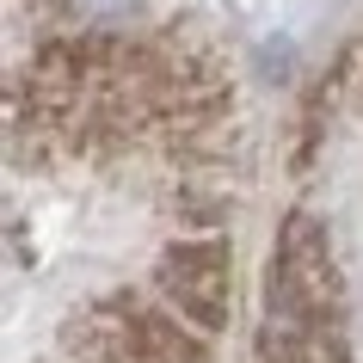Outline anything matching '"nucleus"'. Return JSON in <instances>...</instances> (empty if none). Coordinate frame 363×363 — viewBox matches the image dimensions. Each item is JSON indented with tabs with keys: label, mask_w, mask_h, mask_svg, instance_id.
<instances>
[{
	"label": "nucleus",
	"mask_w": 363,
	"mask_h": 363,
	"mask_svg": "<svg viewBox=\"0 0 363 363\" xmlns=\"http://www.w3.org/2000/svg\"><path fill=\"white\" fill-rule=\"evenodd\" d=\"M160 289L185 320L222 326L228 320V247L222 240H179L160 265Z\"/></svg>",
	"instance_id": "f257e3e1"
},
{
	"label": "nucleus",
	"mask_w": 363,
	"mask_h": 363,
	"mask_svg": "<svg viewBox=\"0 0 363 363\" xmlns=\"http://www.w3.org/2000/svg\"><path fill=\"white\" fill-rule=\"evenodd\" d=\"M62 19H86V25H105V19H130L142 0H50Z\"/></svg>",
	"instance_id": "f03ea898"
}]
</instances>
